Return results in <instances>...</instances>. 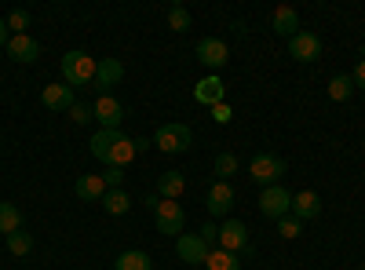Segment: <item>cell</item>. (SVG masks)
I'll use <instances>...</instances> for the list:
<instances>
[{"mask_svg": "<svg viewBox=\"0 0 365 270\" xmlns=\"http://www.w3.org/2000/svg\"><path fill=\"white\" fill-rule=\"evenodd\" d=\"M96 66H99V58H91L88 51H66L63 55V77H66L70 88L96 84Z\"/></svg>", "mask_w": 365, "mask_h": 270, "instance_id": "1", "label": "cell"}, {"mask_svg": "<svg viewBox=\"0 0 365 270\" xmlns=\"http://www.w3.org/2000/svg\"><path fill=\"white\" fill-rule=\"evenodd\" d=\"M146 204H150V212H154V223H158L161 234H175V237L182 234V227H187V212H182L179 201H161V197L150 194Z\"/></svg>", "mask_w": 365, "mask_h": 270, "instance_id": "2", "label": "cell"}, {"mask_svg": "<svg viewBox=\"0 0 365 270\" xmlns=\"http://www.w3.org/2000/svg\"><path fill=\"white\" fill-rule=\"evenodd\" d=\"M154 142H158V150H165V154H187L190 142H194V132L182 121H168V125L158 128Z\"/></svg>", "mask_w": 365, "mask_h": 270, "instance_id": "3", "label": "cell"}, {"mask_svg": "<svg viewBox=\"0 0 365 270\" xmlns=\"http://www.w3.org/2000/svg\"><path fill=\"white\" fill-rule=\"evenodd\" d=\"M249 175H252V183H259L263 190L267 187H278V179L285 175V161L278 154H256L249 161Z\"/></svg>", "mask_w": 365, "mask_h": 270, "instance_id": "4", "label": "cell"}, {"mask_svg": "<svg viewBox=\"0 0 365 270\" xmlns=\"http://www.w3.org/2000/svg\"><path fill=\"white\" fill-rule=\"evenodd\" d=\"M289 208H292V194H289L285 187H267V190L259 194V212H263L267 219L289 216Z\"/></svg>", "mask_w": 365, "mask_h": 270, "instance_id": "5", "label": "cell"}, {"mask_svg": "<svg viewBox=\"0 0 365 270\" xmlns=\"http://www.w3.org/2000/svg\"><path fill=\"white\" fill-rule=\"evenodd\" d=\"M289 55L296 58V63H314V58H322V37L311 33V29H299V33L289 41Z\"/></svg>", "mask_w": 365, "mask_h": 270, "instance_id": "6", "label": "cell"}, {"mask_svg": "<svg viewBox=\"0 0 365 270\" xmlns=\"http://www.w3.org/2000/svg\"><path fill=\"white\" fill-rule=\"evenodd\" d=\"M197 58H201L212 73H216V70H223V66L230 63V48H227L220 37H205V41H197Z\"/></svg>", "mask_w": 365, "mask_h": 270, "instance_id": "7", "label": "cell"}, {"mask_svg": "<svg viewBox=\"0 0 365 270\" xmlns=\"http://www.w3.org/2000/svg\"><path fill=\"white\" fill-rule=\"evenodd\" d=\"M208 242L201 234H179L175 237V256L182 259V263H205L208 259Z\"/></svg>", "mask_w": 365, "mask_h": 270, "instance_id": "8", "label": "cell"}, {"mask_svg": "<svg viewBox=\"0 0 365 270\" xmlns=\"http://www.w3.org/2000/svg\"><path fill=\"white\" fill-rule=\"evenodd\" d=\"M220 249L223 252H245L249 249V230H245V223L241 219H227L223 227H220Z\"/></svg>", "mask_w": 365, "mask_h": 270, "instance_id": "9", "label": "cell"}, {"mask_svg": "<svg viewBox=\"0 0 365 270\" xmlns=\"http://www.w3.org/2000/svg\"><path fill=\"white\" fill-rule=\"evenodd\" d=\"M91 113H96V121H99L103 128H120V121H125V106H120L110 92H103V95L96 99Z\"/></svg>", "mask_w": 365, "mask_h": 270, "instance_id": "10", "label": "cell"}, {"mask_svg": "<svg viewBox=\"0 0 365 270\" xmlns=\"http://www.w3.org/2000/svg\"><path fill=\"white\" fill-rule=\"evenodd\" d=\"M205 208L212 216H227L234 208V187L227 183V179H216V183L208 187V197H205Z\"/></svg>", "mask_w": 365, "mask_h": 270, "instance_id": "11", "label": "cell"}, {"mask_svg": "<svg viewBox=\"0 0 365 270\" xmlns=\"http://www.w3.org/2000/svg\"><path fill=\"white\" fill-rule=\"evenodd\" d=\"M41 103L48 110H55V113H70L77 99H73V88L70 84H44L41 88Z\"/></svg>", "mask_w": 365, "mask_h": 270, "instance_id": "12", "label": "cell"}, {"mask_svg": "<svg viewBox=\"0 0 365 270\" xmlns=\"http://www.w3.org/2000/svg\"><path fill=\"white\" fill-rule=\"evenodd\" d=\"M120 81H125V63H120V58H99V66H96V88H99V95L110 92V88H117Z\"/></svg>", "mask_w": 365, "mask_h": 270, "instance_id": "13", "label": "cell"}, {"mask_svg": "<svg viewBox=\"0 0 365 270\" xmlns=\"http://www.w3.org/2000/svg\"><path fill=\"white\" fill-rule=\"evenodd\" d=\"M270 29L278 37H296L299 33V11L296 8H289V4H282V8H274V15H270Z\"/></svg>", "mask_w": 365, "mask_h": 270, "instance_id": "14", "label": "cell"}, {"mask_svg": "<svg viewBox=\"0 0 365 270\" xmlns=\"http://www.w3.org/2000/svg\"><path fill=\"white\" fill-rule=\"evenodd\" d=\"M289 212L303 223V219H318L322 216V197L314 194V190H299V194H292V208Z\"/></svg>", "mask_w": 365, "mask_h": 270, "instance_id": "15", "label": "cell"}, {"mask_svg": "<svg viewBox=\"0 0 365 270\" xmlns=\"http://www.w3.org/2000/svg\"><path fill=\"white\" fill-rule=\"evenodd\" d=\"M223 92H227V84H223L216 73L194 84V99H197L201 106H220V103H223Z\"/></svg>", "mask_w": 365, "mask_h": 270, "instance_id": "16", "label": "cell"}, {"mask_svg": "<svg viewBox=\"0 0 365 270\" xmlns=\"http://www.w3.org/2000/svg\"><path fill=\"white\" fill-rule=\"evenodd\" d=\"M8 55L15 58V63H37V58H41V44L29 37V33H22V37H11L8 41Z\"/></svg>", "mask_w": 365, "mask_h": 270, "instance_id": "17", "label": "cell"}, {"mask_svg": "<svg viewBox=\"0 0 365 270\" xmlns=\"http://www.w3.org/2000/svg\"><path fill=\"white\" fill-rule=\"evenodd\" d=\"M120 135H125V132H120V128H99L96 135H91V142H88V146H91V154H96V157H99V161L106 165V157H110V150H113V146L120 142Z\"/></svg>", "mask_w": 365, "mask_h": 270, "instance_id": "18", "label": "cell"}, {"mask_svg": "<svg viewBox=\"0 0 365 270\" xmlns=\"http://www.w3.org/2000/svg\"><path fill=\"white\" fill-rule=\"evenodd\" d=\"M182 190H187V179H182V172H165L158 179V197L161 201H179Z\"/></svg>", "mask_w": 365, "mask_h": 270, "instance_id": "19", "label": "cell"}, {"mask_svg": "<svg viewBox=\"0 0 365 270\" xmlns=\"http://www.w3.org/2000/svg\"><path fill=\"white\" fill-rule=\"evenodd\" d=\"M73 190H77V197H81V201H91V204L106 197V183H103V175H81Z\"/></svg>", "mask_w": 365, "mask_h": 270, "instance_id": "20", "label": "cell"}, {"mask_svg": "<svg viewBox=\"0 0 365 270\" xmlns=\"http://www.w3.org/2000/svg\"><path fill=\"white\" fill-rule=\"evenodd\" d=\"M110 216H128V208H132V197H128V190L120 187V190H106V197L99 201Z\"/></svg>", "mask_w": 365, "mask_h": 270, "instance_id": "21", "label": "cell"}, {"mask_svg": "<svg viewBox=\"0 0 365 270\" xmlns=\"http://www.w3.org/2000/svg\"><path fill=\"white\" fill-rule=\"evenodd\" d=\"M113 270H154V259H150L146 252H139V249H132V252H120L117 256Z\"/></svg>", "mask_w": 365, "mask_h": 270, "instance_id": "22", "label": "cell"}, {"mask_svg": "<svg viewBox=\"0 0 365 270\" xmlns=\"http://www.w3.org/2000/svg\"><path fill=\"white\" fill-rule=\"evenodd\" d=\"M15 230H22V212H19V204H11V201H0V234H15Z\"/></svg>", "mask_w": 365, "mask_h": 270, "instance_id": "23", "label": "cell"}, {"mask_svg": "<svg viewBox=\"0 0 365 270\" xmlns=\"http://www.w3.org/2000/svg\"><path fill=\"white\" fill-rule=\"evenodd\" d=\"M354 95V81H351V73H340V77H332L329 81V99L332 103H347Z\"/></svg>", "mask_w": 365, "mask_h": 270, "instance_id": "24", "label": "cell"}, {"mask_svg": "<svg viewBox=\"0 0 365 270\" xmlns=\"http://www.w3.org/2000/svg\"><path fill=\"white\" fill-rule=\"evenodd\" d=\"M135 157V142L128 139V135H120V142L110 150V157H106V165H117V168H125L128 161Z\"/></svg>", "mask_w": 365, "mask_h": 270, "instance_id": "25", "label": "cell"}, {"mask_svg": "<svg viewBox=\"0 0 365 270\" xmlns=\"http://www.w3.org/2000/svg\"><path fill=\"white\" fill-rule=\"evenodd\" d=\"M205 270H241V259H237L234 252H223V249H216V252H208V259H205Z\"/></svg>", "mask_w": 365, "mask_h": 270, "instance_id": "26", "label": "cell"}, {"mask_svg": "<svg viewBox=\"0 0 365 270\" xmlns=\"http://www.w3.org/2000/svg\"><path fill=\"white\" fill-rule=\"evenodd\" d=\"M168 29H175V33H187L190 29V11L182 4H172L168 8Z\"/></svg>", "mask_w": 365, "mask_h": 270, "instance_id": "27", "label": "cell"}, {"mask_svg": "<svg viewBox=\"0 0 365 270\" xmlns=\"http://www.w3.org/2000/svg\"><path fill=\"white\" fill-rule=\"evenodd\" d=\"M29 249H34V237H29L26 230H15V234H8V252H11V256H26Z\"/></svg>", "mask_w": 365, "mask_h": 270, "instance_id": "28", "label": "cell"}, {"mask_svg": "<svg viewBox=\"0 0 365 270\" xmlns=\"http://www.w3.org/2000/svg\"><path fill=\"white\" fill-rule=\"evenodd\" d=\"M4 22H8V29H11V37H22L26 29H29V11H26V8H15Z\"/></svg>", "mask_w": 365, "mask_h": 270, "instance_id": "29", "label": "cell"}, {"mask_svg": "<svg viewBox=\"0 0 365 270\" xmlns=\"http://www.w3.org/2000/svg\"><path fill=\"white\" fill-rule=\"evenodd\" d=\"M103 183H106V190H120V183H125V168L106 165V172H103Z\"/></svg>", "mask_w": 365, "mask_h": 270, "instance_id": "30", "label": "cell"}, {"mask_svg": "<svg viewBox=\"0 0 365 270\" xmlns=\"http://www.w3.org/2000/svg\"><path fill=\"white\" fill-rule=\"evenodd\" d=\"M278 234L285 237V242L299 237V219H296V216H282V219H278Z\"/></svg>", "mask_w": 365, "mask_h": 270, "instance_id": "31", "label": "cell"}, {"mask_svg": "<svg viewBox=\"0 0 365 270\" xmlns=\"http://www.w3.org/2000/svg\"><path fill=\"white\" fill-rule=\"evenodd\" d=\"M234 172H237V157H234V154H220V157H216V175L227 179V175H234Z\"/></svg>", "mask_w": 365, "mask_h": 270, "instance_id": "32", "label": "cell"}, {"mask_svg": "<svg viewBox=\"0 0 365 270\" xmlns=\"http://www.w3.org/2000/svg\"><path fill=\"white\" fill-rule=\"evenodd\" d=\"M70 117H73V125H88V121H91V117H96V113H91V106H84V103H73Z\"/></svg>", "mask_w": 365, "mask_h": 270, "instance_id": "33", "label": "cell"}, {"mask_svg": "<svg viewBox=\"0 0 365 270\" xmlns=\"http://www.w3.org/2000/svg\"><path fill=\"white\" fill-rule=\"evenodd\" d=\"M230 117H234V110H230L227 103H220V106H212V121H216V125H227Z\"/></svg>", "mask_w": 365, "mask_h": 270, "instance_id": "34", "label": "cell"}, {"mask_svg": "<svg viewBox=\"0 0 365 270\" xmlns=\"http://www.w3.org/2000/svg\"><path fill=\"white\" fill-rule=\"evenodd\" d=\"M201 237H205L208 245H212V242H220V227H216V223H205V227H201Z\"/></svg>", "mask_w": 365, "mask_h": 270, "instance_id": "35", "label": "cell"}, {"mask_svg": "<svg viewBox=\"0 0 365 270\" xmlns=\"http://www.w3.org/2000/svg\"><path fill=\"white\" fill-rule=\"evenodd\" d=\"M351 81H354V88H365V58L354 66V73H351Z\"/></svg>", "mask_w": 365, "mask_h": 270, "instance_id": "36", "label": "cell"}, {"mask_svg": "<svg viewBox=\"0 0 365 270\" xmlns=\"http://www.w3.org/2000/svg\"><path fill=\"white\" fill-rule=\"evenodd\" d=\"M8 41H11V37H8V22H4V19H0V48H4Z\"/></svg>", "mask_w": 365, "mask_h": 270, "instance_id": "37", "label": "cell"}, {"mask_svg": "<svg viewBox=\"0 0 365 270\" xmlns=\"http://www.w3.org/2000/svg\"><path fill=\"white\" fill-rule=\"evenodd\" d=\"M132 142H135V154H143V150H150V146H154L150 139H132Z\"/></svg>", "mask_w": 365, "mask_h": 270, "instance_id": "38", "label": "cell"}]
</instances>
